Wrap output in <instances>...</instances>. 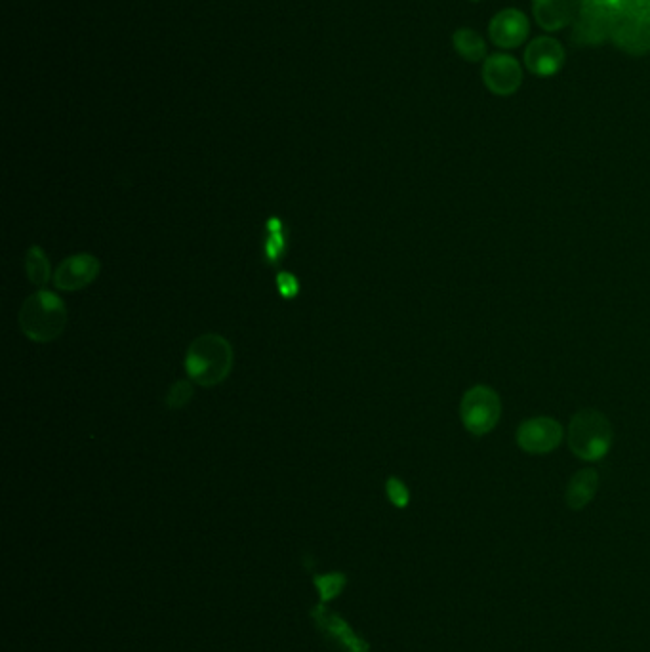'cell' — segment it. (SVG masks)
I'll list each match as a JSON object with an SVG mask.
<instances>
[{
  "label": "cell",
  "instance_id": "obj_1",
  "mask_svg": "<svg viewBox=\"0 0 650 652\" xmlns=\"http://www.w3.org/2000/svg\"><path fill=\"white\" fill-rule=\"evenodd\" d=\"M183 367L201 388H216L231 374L233 347L220 334H203L187 347Z\"/></svg>",
  "mask_w": 650,
  "mask_h": 652
},
{
  "label": "cell",
  "instance_id": "obj_2",
  "mask_svg": "<svg viewBox=\"0 0 650 652\" xmlns=\"http://www.w3.org/2000/svg\"><path fill=\"white\" fill-rule=\"evenodd\" d=\"M21 332L35 344H50L60 338L67 325V309L60 296L39 290L29 296L18 315Z\"/></svg>",
  "mask_w": 650,
  "mask_h": 652
},
{
  "label": "cell",
  "instance_id": "obj_3",
  "mask_svg": "<svg viewBox=\"0 0 650 652\" xmlns=\"http://www.w3.org/2000/svg\"><path fill=\"white\" fill-rule=\"evenodd\" d=\"M612 426L599 410L584 408L570 418L569 447L574 456L584 462H597L609 454L612 447Z\"/></svg>",
  "mask_w": 650,
  "mask_h": 652
},
{
  "label": "cell",
  "instance_id": "obj_4",
  "mask_svg": "<svg viewBox=\"0 0 650 652\" xmlns=\"http://www.w3.org/2000/svg\"><path fill=\"white\" fill-rule=\"evenodd\" d=\"M502 416L500 395L488 386L468 389L460 403V418L471 435H487Z\"/></svg>",
  "mask_w": 650,
  "mask_h": 652
},
{
  "label": "cell",
  "instance_id": "obj_5",
  "mask_svg": "<svg viewBox=\"0 0 650 652\" xmlns=\"http://www.w3.org/2000/svg\"><path fill=\"white\" fill-rule=\"evenodd\" d=\"M618 14L605 0H582L576 16L574 39L582 44H599L612 37Z\"/></svg>",
  "mask_w": 650,
  "mask_h": 652
},
{
  "label": "cell",
  "instance_id": "obj_6",
  "mask_svg": "<svg viewBox=\"0 0 650 652\" xmlns=\"http://www.w3.org/2000/svg\"><path fill=\"white\" fill-rule=\"evenodd\" d=\"M563 437V426L549 416L530 418L517 429V445L529 454H549L561 445Z\"/></svg>",
  "mask_w": 650,
  "mask_h": 652
},
{
  "label": "cell",
  "instance_id": "obj_7",
  "mask_svg": "<svg viewBox=\"0 0 650 652\" xmlns=\"http://www.w3.org/2000/svg\"><path fill=\"white\" fill-rule=\"evenodd\" d=\"M483 81L496 96H511L523 84V67L508 54L490 56L483 63Z\"/></svg>",
  "mask_w": 650,
  "mask_h": 652
},
{
  "label": "cell",
  "instance_id": "obj_8",
  "mask_svg": "<svg viewBox=\"0 0 650 652\" xmlns=\"http://www.w3.org/2000/svg\"><path fill=\"white\" fill-rule=\"evenodd\" d=\"M102 271V264L92 254H75L63 260L56 273L54 285L65 292H77L88 285H92Z\"/></svg>",
  "mask_w": 650,
  "mask_h": 652
},
{
  "label": "cell",
  "instance_id": "obj_9",
  "mask_svg": "<svg viewBox=\"0 0 650 652\" xmlns=\"http://www.w3.org/2000/svg\"><path fill=\"white\" fill-rule=\"evenodd\" d=\"M529 18L517 10V8H506L498 12L488 25L490 41L500 48H517L529 37Z\"/></svg>",
  "mask_w": 650,
  "mask_h": 652
},
{
  "label": "cell",
  "instance_id": "obj_10",
  "mask_svg": "<svg viewBox=\"0 0 650 652\" xmlns=\"http://www.w3.org/2000/svg\"><path fill=\"white\" fill-rule=\"evenodd\" d=\"M565 48L551 37H538L525 50V65L536 77H553L565 65Z\"/></svg>",
  "mask_w": 650,
  "mask_h": 652
},
{
  "label": "cell",
  "instance_id": "obj_11",
  "mask_svg": "<svg viewBox=\"0 0 650 652\" xmlns=\"http://www.w3.org/2000/svg\"><path fill=\"white\" fill-rule=\"evenodd\" d=\"M610 39L630 54H645L650 48L649 23L641 16H618Z\"/></svg>",
  "mask_w": 650,
  "mask_h": 652
},
{
  "label": "cell",
  "instance_id": "obj_12",
  "mask_svg": "<svg viewBox=\"0 0 650 652\" xmlns=\"http://www.w3.org/2000/svg\"><path fill=\"white\" fill-rule=\"evenodd\" d=\"M580 2L582 0H532V12L546 31H559L576 20Z\"/></svg>",
  "mask_w": 650,
  "mask_h": 652
},
{
  "label": "cell",
  "instance_id": "obj_13",
  "mask_svg": "<svg viewBox=\"0 0 650 652\" xmlns=\"http://www.w3.org/2000/svg\"><path fill=\"white\" fill-rule=\"evenodd\" d=\"M599 489V473L593 468L580 469L567 487V506L572 511L584 510Z\"/></svg>",
  "mask_w": 650,
  "mask_h": 652
},
{
  "label": "cell",
  "instance_id": "obj_14",
  "mask_svg": "<svg viewBox=\"0 0 650 652\" xmlns=\"http://www.w3.org/2000/svg\"><path fill=\"white\" fill-rule=\"evenodd\" d=\"M315 616H317L319 624L325 626L326 632L330 633L332 637H336L342 643V647H346L347 652H370L365 641L351 632V628L347 626L340 616L328 614V612L323 611V607H319L315 611Z\"/></svg>",
  "mask_w": 650,
  "mask_h": 652
},
{
  "label": "cell",
  "instance_id": "obj_15",
  "mask_svg": "<svg viewBox=\"0 0 650 652\" xmlns=\"http://www.w3.org/2000/svg\"><path fill=\"white\" fill-rule=\"evenodd\" d=\"M454 48L456 52L466 60V62L477 63L485 62L487 58V44L483 41V37L473 31V29H458L452 37Z\"/></svg>",
  "mask_w": 650,
  "mask_h": 652
},
{
  "label": "cell",
  "instance_id": "obj_16",
  "mask_svg": "<svg viewBox=\"0 0 650 652\" xmlns=\"http://www.w3.org/2000/svg\"><path fill=\"white\" fill-rule=\"evenodd\" d=\"M25 271L29 281L35 286H44L50 279V262L41 246H31L25 256Z\"/></svg>",
  "mask_w": 650,
  "mask_h": 652
},
{
  "label": "cell",
  "instance_id": "obj_17",
  "mask_svg": "<svg viewBox=\"0 0 650 652\" xmlns=\"http://www.w3.org/2000/svg\"><path fill=\"white\" fill-rule=\"evenodd\" d=\"M267 233H269V239L265 243V256L269 262H279L281 256L285 254L286 248L285 231H283V224L279 218H269Z\"/></svg>",
  "mask_w": 650,
  "mask_h": 652
},
{
  "label": "cell",
  "instance_id": "obj_18",
  "mask_svg": "<svg viewBox=\"0 0 650 652\" xmlns=\"http://www.w3.org/2000/svg\"><path fill=\"white\" fill-rule=\"evenodd\" d=\"M195 395V388L189 380H178L166 395V407L170 410H180L191 403Z\"/></svg>",
  "mask_w": 650,
  "mask_h": 652
},
{
  "label": "cell",
  "instance_id": "obj_19",
  "mask_svg": "<svg viewBox=\"0 0 650 652\" xmlns=\"http://www.w3.org/2000/svg\"><path fill=\"white\" fill-rule=\"evenodd\" d=\"M344 584H346V578L342 574H326V576H319L315 580V586H317L323 601L334 599L342 591Z\"/></svg>",
  "mask_w": 650,
  "mask_h": 652
},
{
  "label": "cell",
  "instance_id": "obj_20",
  "mask_svg": "<svg viewBox=\"0 0 650 652\" xmlns=\"http://www.w3.org/2000/svg\"><path fill=\"white\" fill-rule=\"evenodd\" d=\"M386 492L389 502L397 508H407L410 502V492H408L407 485L397 479V477H389L386 483Z\"/></svg>",
  "mask_w": 650,
  "mask_h": 652
},
{
  "label": "cell",
  "instance_id": "obj_21",
  "mask_svg": "<svg viewBox=\"0 0 650 652\" xmlns=\"http://www.w3.org/2000/svg\"><path fill=\"white\" fill-rule=\"evenodd\" d=\"M277 288H279V292H281V296H283L285 300H292V298H296L298 292H300V283H298V279H296L292 273L281 271V273L277 275Z\"/></svg>",
  "mask_w": 650,
  "mask_h": 652
},
{
  "label": "cell",
  "instance_id": "obj_22",
  "mask_svg": "<svg viewBox=\"0 0 650 652\" xmlns=\"http://www.w3.org/2000/svg\"><path fill=\"white\" fill-rule=\"evenodd\" d=\"M473 2H479V0H473Z\"/></svg>",
  "mask_w": 650,
  "mask_h": 652
}]
</instances>
